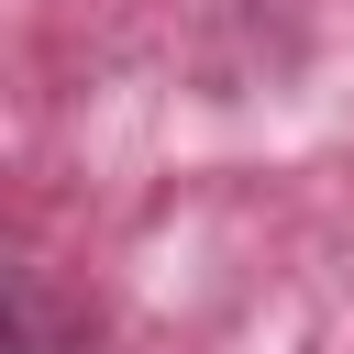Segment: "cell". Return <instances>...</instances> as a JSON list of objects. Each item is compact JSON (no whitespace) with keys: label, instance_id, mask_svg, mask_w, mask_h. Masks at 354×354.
I'll use <instances>...</instances> for the list:
<instances>
[{"label":"cell","instance_id":"6da1fadb","mask_svg":"<svg viewBox=\"0 0 354 354\" xmlns=\"http://www.w3.org/2000/svg\"><path fill=\"white\" fill-rule=\"evenodd\" d=\"M55 343H66L55 299L33 288V266H22V254H0V354H55Z\"/></svg>","mask_w":354,"mask_h":354}]
</instances>
